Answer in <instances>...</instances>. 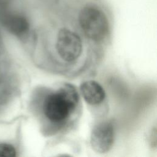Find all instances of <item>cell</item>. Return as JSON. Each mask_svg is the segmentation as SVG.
<instances>
[{
	"mask_svg": "<svg viewBox=\"0 0 157 157\" xmlns=\"http://www.w3.org/2000/svg\"><path fill=\"white\" fill-rule=\"evenodd\" d=\"M114 140V128L110 121L99 123L93 129L90 143L93 148L99 153H105L112 147Z\"/></svg>",
	"mask_w": 157,
	"mask_h": 157,
	"instance_id": "5",
	"label": "cell"
},
{
	"mask_svg": "<svg viewBox=\"0 0 157 157\" xmlns=\"http://www.w3.org/2000/svg\"><path fill=\"white\" fill-rule=\"evenodd\" d=\"M15 147L9 144L0 143V157H13L16 156Z\"/></svg>",
	"mask_w": 157,
	"mask_h": 157,
	"instance_id": "7",
	"label": "cell"
},
{
	"mask_svg": "<svg viewBox=\"0 0 157 157\" xmlns=\"http://www.w3.org/2000/svg\"><path fill=\"white\" fill-rule=\"evenodd\" d=\"M82 29L90 39L99 41L103 39L109 30V22L105 13L93 6L83 8L78 15Z\"/></svg>",
	"mask_w": 157,
	"mask_h": 157,
	"instance_id": "2",
	"label": "cell"
},
{
	"mask_svg": "<svg viewBox=\"0 0 157 157\" xmlns=\"http://www.w3.org/2000/svg\"><path fill=\"white\" fill-rule=\"evenodd\" d=\"M81 94L85 101L90 105L101 103L105 98V91L102 86L96 81L88 80L80 87Z\"/></svg>",
	"mask_w": 157,
	"mask_h": 157,
	"instance_id": "6",
	"label": "cell"
},
{
	"mask_svg": "<svg viewBox=\"0 0 157 157\" xmlns=\"http://www.w3.org/2000/svg\"><path fill=\"white\" fill-rule=\"evenodd\" d=\"M0 23L9 32L17 36L26 34L29 29L27 18L13 7L0 11Z\"/></svg>",
	"mask_w": 157,
	"mask_h": 157,
	"instance_id": "4",
	"label": "cell"
},
{
	"mask_svg": "<svg viewBox=\"0 0 157 157\" xmlns=\"http://www.w3.org/2000/svg\"><path fill=\"white\" fill-rule=\"evenodd\" d=\"M56 48L63 60L72 62L77 59L82 53V40L74 32L67 28H63L58 32Z\"/></svg>",
	"mask_w": 157,
	"mask_h": 157,
	"instance_id": "3",
	"label": "cell"
},
{
	"mask_svg": "<svg viewBox=\"0 0 157 157\" xmlns=\"http://www.w3.org/2000/svg\"><path fill=\"white\" fill-rule=\"evenodd\" d=\"M78 102L77 90L71 84L65 83L45 99L44 105L45 115L52 121H62L76 107Z\"/></svg>",
	"mask_w": 157,
	"mask_h": 157,
	"instance_id": "1",
	"label": "cell"
}]
</instances>
